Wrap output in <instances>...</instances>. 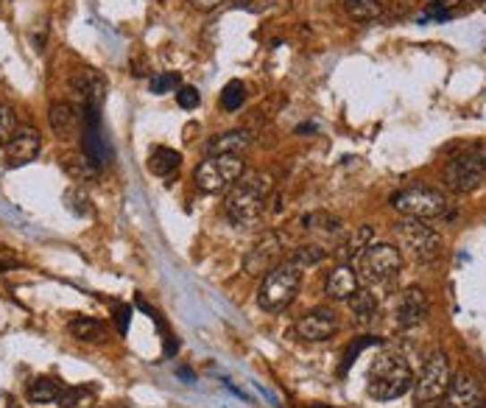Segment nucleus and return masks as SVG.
I'll list each match as a JSON object with an SVG mask.
<instances>
[{"label": "nucleus", "mask_w": 486, "mask_h": 408, "mask_svg": "<svg viewBox=\"0 0 486 408\" xmlns=\"http://www.w3.org/2000/svg\"><path fill=\"white\" fill-rule=\"evenodd\" d=\"M17 132V115L9 104H0V149H6L12 134Z\"/></svg>", "instance_id": "nucleus-30"}, {"label": "nucleus", "mask_w": 486, "mask_h": 408, "mask_svg": "<svg viewBox=\"0 0 486 408\" xmlns=\"http://www.w3.org/2000/svg\"><path fill=\"white\" fill-rule=\"evenodd\" d=\"M395 238L400 241L403 252L414 260H433L442 252V238L422 218H403L395 224Z\"/></svg>", "instance_id": "nucleus-6"}, {"label": "nucleus", "mask_w": 486, "mask_h": 408, "mask_svg": "<svg viewBox=\"0 0 486 408\" xmlns=\"http://www.w3.org/2000/svg\"><path fill=\"white\" fill-rule=\"evenodd\" d=\"M428 313H431L428 293L420 285H408L397 300V325L400 327H416L428 319Z\"/></svg>", "instance_id": "nucleus-15"}, {"label": "nucleus", "mask_w": 486, "mask_h": 408, "mask_svg": "<svg viewBox=\"0 0 486 408\" xmlns=\"http://www.w3.org/2000/svg\"><path fill=\"white\" fill-rule=\"evenodd\" d=\"M62 171L73 179V183H96L101 176V166L90 160L84 151H71L62 157Z\"/></svg>", "instance_id": "nucleus-18"}, {"label": "nucleus", "mask_w": 486, "mask_h": 408, "mask_svg": "<svg viewBox=\"0 0 486 408\" xmlns=\"http://www.w3.org/2000/svg\"><path fill=\"white\" fill-rule=\"evenodd\" d=\"M391 208L405 218H436L445 216L448 199L445 193H439L433 188H405L400 193L391 196Z\"/></svg>", "instance_id": "nucleus-8"}, {"label": "nucleus", "mask_w": 486, "mask_h": 408, "mask_svg": "<svg viewBox=\"0 0 486 408\" xmlns=\"http://www.w3.org/2000/svg\"><path fill=\"white\" fill-rule=\"evenodd\" d=\"M483 400L481 383L470 372H458L450 378V387L442 397V408H475Z\"/></svg>", "instance_id": "nucleus-14"}, {"label": "nucleus", "mask_w": 486, "mask_h": 408, "mask_svg": "<svg viewBox=\"0 0 486 408\" xmlns=\"http://www.w3.org/2000/svg\"><path fill=\"white\" fill-rule=\"evenodd\" d=\"M243 101H246V84L243 81H229L224 89H221V106L226 109V112H238L241 106H243Z\"/></svg>", "instance_id": "nucleus-29"}, {"label": "nucleus", "mask_w": 486, "mask_h": 408, "mask_svg": "<svg viewBox=\"0 0 486 408\" xmlns=\"http://www.w3.org/2000/svg\"><path fill=\"white\" fill-rule=\"evenodd\" d=\"M299 285H303V268L291 260L277 263L263 275V283L258 288V305L266 313H283L296 300Z\"/></svg>", "instance_id": "nucleus-3"}, {"label": "nucleus", "mask_w": 486, "mask_h": 408, "mask_svg": "<svg viewBox=\"0 0 486 408\" xmlns=\"http://www.w3.org/2000/svg\"><path fill=\"white\" fill-rule=\"evenodd\" d=\"M62 397V387L54 378H37L29 387V400L37 405H48V403H59Z\"/></svg>", "instance_id": "nucleus-25"}, {"label": "nucleus", "mask_w": 486, "mask_h": 408, "mask_svg": "<svg viewBox=\"0 0 486 408\" xmlns=\"http://www.w3.org/2000/svg\"><path fill=\"white\" fill-rule=\"evenodd\" d=\"M450 361L445 353H431L420 378L414 380V397L420 405L442 400L450 387Z\"/></svg>", "instance_id": "nucleus-9"}, {"label": "nucleus", "mask_w": 486, "mask_h": 408, "mask_svg": "<svg viewBox=\"0 0 486 408\" xmlns=\"http://www.w3.org/2000/svg\"><path fill=\"white\" fill-rule=\"evenodd\" d=\"M149 87H151V93H154V96L174 93V89L179 87V76H176V73H157V76H151Z\"/></svg>", "instance_id": "nucleus-31"}, {"label": "nucleus", "mask_w": 486, "mask_h": 408, "mask_svg": "<svg viewBox=\"0 0 486 408\" xmlns=\"http://www.w3.org/2000/svg\"><path fill=\"white\" fill-rule=\"evenodd\" d=\"M179 166H182V154H179V151L166 149V146H159V149L151 151L149 171H151L154 176H171Z\"/></svg>", "instance_id": "nucleus-23"}, {"label": "nucleus", "mask_w": 486, "mask_h": 408, "mask_svg": "<svg viewBox=\"0 0 486 408\" xmlns=\"http://www.w3.org/2000/svg\"><path fill=\"white\" fill-rule=\"evenodd\" d=\"M96 389L92 387H64L59 397V408H96Z\"/></svg>", "instance_id": "nucleus-24"}, {"label": "nucleus", "mask_w": 486, "mask_h": 408, "mask_svg": "<svg viewBox=\"0 0 486 408\" xmlns=\"http://www.w3.org/2000/svg\"><path fill=\"white\" fill-rule=\"evenodd\" d=\"M456 4H465V0H433V6H456Z\"/></svg>", "instance_id": "nucleus-38"}, {"label": "nucleus", "mask_w": 486, "mask_h": 408, "mask_svg": "<svg viewBox=\"0 0 486 408\" xmlns=\"http://www.w3.org/2000/svg\"><path fill=\"white\" fill-rule=\"evenodd\" d=\"M271 196V176L269 174H243L238 183L229 188L224 213L241 230L258 226L266 216V204Z\"/></svg>", "instance_id": "nucleus-1"}, {"label": "nucleus", "mask_w": 486, "mask_h": 408, "mask_svg": "<svg viewBox=\"0 0 486 408\" xmlns=\"http://www.w3.org/2000/svg\"><path fill=\"white\" fill-rule=\"evenodd\" d=\"M243 160L233 154H216V157H207L196 166V188L204 193H224L233 188L238 179L243 176Z\"/></svg>", "instance_id": "nucleus-5"}, {"label": "nucleus", "mask_w": 486, "mask_h": 408, "mask_svg": "<svg viewBox=\"0 0 486 408\" xmlns=\"http://www.w3.org/2000/svg\"><path fill=\"white\" fill-rule=\"evenodd\" d=\"M400 268H403V252L391 243H369L355 266L358 280H363L369 285L395 280L400 275Z\"/></svg>", "instance_id": "nucleus-4"}, {"label": "nucleus", "mask_w": 486, "mask_h": 408, "mask_svg": "<svg viewBox=\"0 0 486 408\" xmlns=\"http://www.w3.org/2000/svg\"><path fill=\"white\" fill-rule=\"evenodd\" d=\"M294 330L299 338H305V342H328V338L338 330V319L333 310L316 308V310H308L299 316Z\"/></svg>", "instance_id": "nucleus-12"}, {"label": "nucleus", "mask_w": 486, "mask_h": 408, "mask_svg": "<svg viewBox=\"0 0 486 408\" xmlns=\"http://www.w3.org/2000/svg\"><path fill=\"white\" fill-rule=\"evenodd\" d=\"M67 330H71V336L79 338V342H90V344L107 342V327L98 319H90V316H76V319H71V325H67Z\"/></svg>", "instance_id": "nucleus-21"}, {"label": "nucleus", "mask_w": 486, "mask_h": 408, "mask_svg": "<svg viewBox=\"0 0 486 408\" xmlns=\"http://www.w3.org/2000/svg\"><path fill=\"white\" fill-rule=\"evenodd\" d=\"M369 243H372V226H369V224L355 226V230L350 233V238H346V241L341 243V249H338L341 263L358 260V258H361V252H363V249H366Z\"/></svg>", "instance_id": "nucleus-22"}, {"label": "nucleus", "mask_w": 486, "mask_h": 408, "mask_svg": "<svg viewBox=\"0 0 486 408\" xmlns=\"http://www.w3.org/2000/svg\"><path fill=\"white\" fill-rule=\"evenodd\" d=\"M71 87H73L76 98L81 101V109L101 112L107 93H109V84H107L104 73H98L96 67H79V71L71 76Z\"/></svg>", "instance_id": "nucleus-10"}, {"label": "nucleus", "mask_w": 486, "mask_h": 408, "mask_svg": "<svg viewBox=\"0 0 486 408\" xmlns=\"http://www.w3.org/2000/svg\"><path fill=\"white\" fill-rule=\"evenodd\" d=\"M14 266H17V260H14V258H4V255H0V271L14 268Z\"/></svg>", "instance_id": "nucleus-37"}, {"label": "nucleus", "mask_w": 486, "mask_h": 408, "mask_svg": "<svg viewBox=\"0 0 486 408\" xmlns=\"http://www.w3.org/2000/svg\"><path fill=\"white\" fill-rule=\"evenodd\" d=\"M313 408H319V405H313Z\"/></svg>", "instance_id": "nucleus-41"}, {"label": "nucleus", "mask_w": 486, "mask_h": 408, "mask_svg": "<svg viewBox=\"0 0 486 408\" xmlns=\"http://www.w3.org/2000/svg\"><path fill=\"white\" fill-rule=\"evenodd\" d=\"M344 9L350 12V17H355L361 22H369V20L380 17L383 4H380V0H344Z\"/></svg>", "instance_id": "nucleus-26"}, {"label": "nucleus", "mask_w": 486, "mask_h": 408, "mask_svg": "<svg viewBox=\"0 0 486 408\" xmlns=\"http://www.w3.org/2000/svg\"><path fill=\"white\" fill-rule=\"evenodd\" d=\"M199 101H201V96H199L196 87H191V84L176 87V104L182 109H193V106H199Z\"/></svg>", "instance_id": "nucleus-32"}, {"label": "nucleus", "mask_w": 486, "mask_h": 408, "mask_svg": "<svg viewBox=\"0 0 486 408\" xmlns=\"http://www.w3.org/2000/svg\"><path fill=\"white\" fill-rule=\"evenodd\" d=\"M303 226H305V230H311V233H324V235L341 233V221L328 216V213H311V216H305Z\"/></svg>", "instance_id": "nucleus-27"}, {"label": "nucleus", "mask_w": 486, "mask_h": 408, "mask_svg": "<svg viewBox=\"0 0 486 408\" xmlns=\"http://www.w3.org/2000/svg\"><path fill=\"white\" fill-rule=\"evenodd\" d=\"M233 4H235V6H241V9H243V6H249V4H252V0H233Z\"/></svg>", "instance_id": "nucleus-39"}, {"label": "nucleus", "mask_w": 486, "mask_h": 408, "mask_svg": "<svg viewBox=\"0 0 486 408\" xmlns=\"http://www.w3.org/2000/svg\"><path fill=\"white\" fill-rule=\"evenodd\" d=\"M324 258H328V252H324L321 246L305 243V246H296V249H294V255H291L288 260L296 263L299 268H308V266H319Z\"/></svg>", "instance_id": "nucleus-28"}, {"label": "nucleus", "mask_w": 486, "mask_h": 408, "mask_svg": "<svg viewBox=\"0 0 486 408\" xmlns=\"http://www.w3.org/2000/svg\"><path fill=\"white\" fill-rule=\"evenodd\" d=\"M408 389H414L411 364L400 353H380L369 367V395L375 400H397Z\"/></svg>", "instance_id": "nucleus-2"}, {"label": "nucleus", "mask_w": 486, "mask_h": 408, "mask_svg": "<svg viewBox=\"0 0 486 408\" xmlns=\"http://www.w3.org/2000/svg\"><path fill=\"white\" fill-rule=\"evenodd\" d=\"M346 302H350V313H353L355 325H372L378 319L380 305H378V297L369 288H358Z\"/></svg>", "instance_id": "nucleus-20"}, {"label": "nucleus", "mask_w": 486, "mask_h": 408, "mask_svg": "<svg viewBox=\"0 0 486 408\" xmlns=\"http://www.w3.org/2000/svg\"><path fill=\"white\" fill-rule=\"evenodd\" d=\"M280 255H283V241L277 233H266L254 241V246L246 252L243 258V271L252 277H260L266 271H271L277 263H280Z\"/></svg>", "instance_id": "nucleus-11"}, {"label": "nucleus", "mask_w": 486, "mask_h": 408, "mask_svg": "<svg viewBox=\"0 0 486 408\" xmlns=\"http://www.w3.org/2000/svg\"><path fill=\"white\" fill-rule=\"evenodd\" d=\"M283 0H252L249 4V9L252 12H263V9H274V6H280Z\"/></svg>", "instance_id": "nucleus-36"}, {"label": "nucleus", "mask_w": 486, "mask_h": 408, "mask_svg": "<svg viewBox=\"0 0 486 408\" xmlns=\"http://www.w3.org/2000/svg\"><path fill=\"white\" fill-rule=\"evenodd\" d=\"M361 288V280H358V271L355 266L350 263H338L333 266V271H328V280H324V293H328L330 300H350L353 293Z\"/></svg>", "instance_id": "nucleus-17"}, {"label": "nucleus", "mask_w": 486, "mask_h": 408, "mask_svg": "<svg viewBox=\"0 0 486 408\" xmlns=\"http://www.w3.org/2000/svg\"><path fill=\"white\" fill-rule=\"evenodd\" d=\"M475 408H486V400H481V403H478Z\"/></svg>", "instance_id": "nucleus-40"}, {"label": "nucleus", "mask_w": 486, "mask_h": 408, "mask_svg": "<svg viewBox=\"0 0 486 408\" xmlns=\"http://www.w3.org/2000/svg\"><path fill=\"white\" fill-rule=\"evenodd\" d=\"M188 4L196 9V12H216L224 0H188Z\"/></svg>", "instance_id": "nucleus-35"}, {"label": "nucleus", "mask_w": 486, "mask_h": 408, "mask_svg": "<svg viewBox=\"0 0 486 408\" xmlns=\"http://www.w3.org/2000/svg\"><path fill=\"white\" fill-rule=\"evenodd\" d=\"M249 146H252V134L246 129H229L224 134H216V138L207 143V157H216V154L241 157Z\"/></svg>", "instance_id": "nucleus-19"}, {"label": "nucleus", "mask_w": 486, "mask_h": 408, "mask_svg": "<svg viewBox=\"0 0 486 408\" xmlns=\"http://www.w3.org/2000/svg\"><path fill=\"white\" fill-rule=\"evenodd\" d=\"M445 185L453 193H473L475 188L486 185V151L470 149L467 154L456 157L445 171Z\"/></svg>", "instance_id": "nucleus-7"}, {"label": "nucleus", "mask_w": 486, "mask_h": 408, "mask_svg": "<svg viewBox=\"0 0 486 408\" xmlns=\"http://www.w3.org/2000/svg\"><path fill=\"white\" fill-rule=\"evenodd\" d=\"M129 319H132V305H118V308H115V325H118V333H121V336H126Z\"/></svg>", "instance_id": "nucleus-34"}, {"label": "nucleus", "mask_w": 486, "mask_h": 408, "mask_svg": "<svg viewBox=\"0 0 486 408\" xmlns=\"http://www.w3.org/2000/svg\"><path fill=\"white\" fill-rule=\"evenodd\" d=\"M372 344H378V338H361V342H355L350 350H346V355H344V364H341V372H346V370H350L353 367V361L361 355V350L363 347H372Z\"/></svg>", "instance_id": "nucleus-33"}, {"label": "nucleus", "mask_w": 486, "mask_h": 408, "mask_svg": "<svg viewBox=\"0 0 486 408\" xmlns=\"http://www.w3.org/2000/svg\"><path fill=\"white\" fill-rule=\"evenodd\" d=\"M48 123H51L56 138L73 140L76 134L81 132V112L71 101H54L48 106Z\"/></svg>", "instance_id": "nucleus-16"}, {"label": "nucleus", "mask_w": 486, "mask_h": 408, "mask_svg": "<svg viewBox=\"0 0 486 408\" xmlns=\"http://www.w3.org/2000/svg\"><path fill=\"white\" fill-rule=\"evenodd\" d=\"M42 151V138L34 126H17V132L12 134V140L6 143V160L12 168L17 166H29L34 163Z\"/></svg>", "instance_id": "nucleus-13"}]
</instances>
